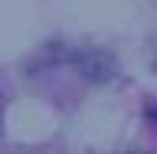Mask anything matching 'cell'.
I'll return each instance as SVG.
<instances>
[{
	"label": "cell",
	"mask_w": 157,
	"mask_h": 154,
	"mask_svg": "<svg viewBox=\"0 0 157 154\" xmlns=\"http://www.w3.org/2000/svg\"><path fill=\"white\" fill-rule=\"evenodd\" d=\"M78 69H82V76L92 79V82H108L111 72H115V62H111L108 53L92 49V53H82V56H78Z\"/></svg>",
	"instance_id": "obj_1"
},
{
	"label": "cell",
	"mask_w": 157,
	"mask_h": 154,
	"mask_svg": "<svg viewBox=\"0 0 157 154\" xmlns=\"http://www.w3.org/2000/svg\"><path fill=\"white\" fill-rule=\"evenodd\" d=\"M147 118H151V125L157 128V105H151V108H147Z\"/></svg>",
	"instance_id": "obj_2"
},
{
	"label": "cell",
	"mask_w": 157,
	"mask_h": 154,
	"mask_svg": "<svg viewBox=\"0 0 157 154\" xmlns=\"http://www.w3.org/2000/svg\"><path fill=\"white\" fill-rule=\"evenodd\" d=\"M137 154H151V151H137Z\"/></svg>",
	"instance_id": "obj_3"
}]
</instances>
